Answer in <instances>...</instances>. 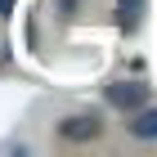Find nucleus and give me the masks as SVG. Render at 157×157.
Masks as SVG:
<instances>
[{
    "mask_svg": "<svg viewBox=\"0 0 157 157\" xmlns=\"http://www.w3.org/2000/svg\"><path fill=\"white\" fill-rule=\"evenodd\" d=\"M130 135H135V139H157V108L139 112V117L130 121Z\"/></svg>",
    "mask_w": 157,
    "mask_h": 157,
    "instance_id": "obj_3",
    "label": "nucleus"
},
{
    "mask_svg": "<svg viewBox=\"0 0 157 157\" xmlns=\"http://www.w3.org/2000/svg\"><path fill=\"white\" fill-rule=\"evenodd\" d=\"M99 130H103V121L90 112V117H67L59 121V135L67 139V144H85V139H99Z\"/></svg>",
    "mask_w": 157,
    "mask_h": 157,
    "instance_id": "obj_2",
    "label": "nucleus"
},
{
    "mask_svg": "<svg viewBox=\"0 0 157 157\" xmlns=\"http://www.w3.org/2000/svg\"><path fill=\"white\" fill-rule=\"evenodd\" d=\"M117 9H121V27H126V32H135V27H139V18H144V0H117Z\"/></svg>",
    "mask_w": 157,
    "mask_h": 157,
    "instance_id": "obj_4",
    "label": "nucleus"
},
{
    "mask_svg": "<svg viewBox=\"0 0 157 157\" xmlns=\"http://www.w3.org/2000/svg\"><path fill=\"white\" fill-rule=\"evenodd\" d=\"M13 9V0H0V13H9Z\"/></svg>",
    "mask_w": 157,
    "mask_h": 157,
    "instance_id": "obj_5",
    "label": "nucleus"
},
{
    "mask_svg": "<svg viewBox=\"0 0 157 157\" xmlns=\"http://www.w3.org/2000/svg\"><path fill=\"white\" fill-rule=\"evenodd\" d=\"M108 103L135 112V108L148 103V85H144V81H117V85H108Z\"/></svg>",
    "mask_w": 157,
    "mask_h": 157,
    "instance_id": "obj_1",
    "label": "nucleus"
}]
</instances>
